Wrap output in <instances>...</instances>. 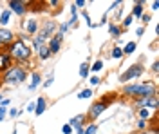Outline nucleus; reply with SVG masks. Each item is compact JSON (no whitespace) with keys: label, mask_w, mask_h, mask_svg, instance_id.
<instances>
[{"label":"nucleus","mask_w":159,"mask_h":134,"mask_svg":"<svg viewBox=\"0 0 159 134\" xmlns=\"http://www.w3.org/2000/svg\"><path fill=\"white\" fill-rule=\"evenodd\" d=\"M83 6H85V2H83V0H78V2L74 4V7H76V9H78V7H83Z\"/></svg>","instance_id":"35"},{"label":"nucleus","mask_w":159,"mask_h":134,"mask_svg":"<svg viewBox=\"0 0 159 134\" xmlns=\"http://www.w3.org/2000/svg\"><path fill=\"white\" fill-rule=\"evenodd\" d=\"M139 107H147V109H157V98L156 94L154 96H143V98H138L136 102Z\"/></svg>","instance_id":"6"},{"label":"nucleus","mask_w":159,"mask_h":134,"mask_svg":"<svg viewBox=\"0 0 159 134\" xmlns=\"http://www.w3.org/2000/svg\"><path fill=\"white\" fill-rule=\"evenodd\" d=\"M15 42V35H13V31H9V29H6V27H0V44L2 45H9V44H13Z\"/></svg>","instance_id":"8"},{"label":"nucleus","mask_w":159,"mask_h":134,"mask_svg":"<svg viewBox=\"0 0 159 134\" xmlns=\"http://www.w3.org/2000/svg\"><path fill=\"white\" fill-rule=\"evenodd\" d=\"M2 100H4V98H2V94H0V102H2Z\"/></svg>","instance_id":"44"},{"label":"nucleus","mask_w":159,"mask_h":134,"mask_svg":"<svg viewBox=\"0 0 159 134\" xmlns=\"http://www.w3.org/2000/svg\"><path fill=\"white\" fill-rule=\"evenodd\" d=\"M105 109H107V103L103 102H96L92 103V107L89 109V113H87V116H89V120H96L98 116H101V114L105 113Z\"/></svg>","instance_id":"5"},{"label":"nucleus","mask_w":159,"mask_h":134,"mask_svg":"<svg viewBox=\"0 0 159 134\" xmlns=\"http://www.w3.org/2000/svg\"><path fill=\"white\" fill-rule=\"evenodd\" d=\"M27 113H34V102H31V103H27Z\"/></svg>","instance_id":"32"},{"label":"nucleus","mask_w":159,"mask_h":134,"mask_svg":"<svg viewBox=\"0 0 159 134\" xmlns=\"http://www.w3.org/2000/svg\"><path fill=\"white\" fill-rule=\"evenodd\" d=\"M67 29H69V27H67V24H61V25H60V35H63V33H65V31H67Z\"/></svg>","instance_id":"34"},{"label":"nucleus","mask_w":159,"mask_h":134,"mask_svg":"<svg viewBox=\"0 0 159 134\" xmlns=\"http://www.w3.org/2000/svg\"><path fill=\"white\" fill-rule=\"evenodd\" d=\"M6 114H7V107H2V105H0V122L4 120V116H6Z\"/></svg>","instance_id":"29"},{"label":"nucleus","mask_w":159,"mask_h":134,"mask_svg":"<svg viewBox=\"0 0 159 134\" xmlns=\"http://www.w3.org/2000/svg\"><path fill=\"white\" fill-rule=\"evenodd\" d=\"M61 40H63V35H60V33H56V35H54V36L49 40L47 47H49V53H51V54H54V53L60 51V47H61Z\"/></svg>","instance_id":"7"},{"label":"nucleus","mask_w":159,"mask_h":134,"mask_svg":"<svg viewBox=\"0 0 159 134\" xmlns=\"http://www.w3.org/2000/svg\"><path fill=\"white\" fill-rule=\"evenodd\" d=\"M152 71H154V72H157V71H159V63H157V62L152 63Z\"/></svg>","instance_id":"37"},{"label":"nucleus","mask_w":159,"mask_h":134,"mask_svg":"<svg viewBox=\"0 0 159 134\" xmlns=\"http://www.w3.org/2000/svg\"><path fill=\"white\" fill-rule=\"evenodd\" d=\"M13 58H11L9 54H7V53H0V71H7V69H9V67H13Z\"/></svg>","instance_id":"11"},{"label":"nucleus","mask_w":159,"mask_h":134,"mask_svg":"<svg viewBox=\"0 0 159 134\" xmlns=\"http://www.w3.org/2000/svg\"><path fill=\"white\" fill-rule=\"evenodd\" d=\"M157 7H159V2H157V0H156V2H154V4H152V9L156 11V9H157Z\"/></svg>","instance_id":"42"},{"label":"nucleus","mask_w":159,"mask_h":134,"mask_svg":"<svg viewBox=\"0 0 159 134\" xmlns=\"http://www.w3.org/2000/svg\"><path fill=\"white\" fill-rule=\"evenodd\" d=\"M136 47H138V45H136V42H129V44L123 47V54H132V53L136 51Z\"/></svg>","instance_id":"20"},{"label":"nucleus","mask_w":159,"mask_h":134,"mask_svg":"<svg viewBox=\"0 0 159 134\" xmlns=\"http://www.w3.org/2000/svg\"><path fill=\"white\" fill-rule=\"evenodd\" d=\"M7 105H9V98H4L2 100V107H7Z\"/></svg>","instance_id":"38"},{"label":"nucleus","mask_w":159,"mask_h":134,"mask_svg":"<svg viewBox=\"0 0 159 134\" xmlns=\"http://www.w3.org/2000/svg\"><path fill=\"white\" fill-rule=\"evenodd\" d=\"M143 15V2L139 0V2H136V6H134V9H132V16L134 18H139Z\"/></svg>","instance_id":"17"},{"label":"nucleus","mask_w":159,"mask_h":134,"mask_svg":"<svg viewBox=\"0 0 159 134\" xmlns=\"http://www.w3.org/2000/svg\"><path fill=\"white\" fill-rule=\"evenodd\" d=\"M109 31H110V35H112L114 38H118V36H119V33H121V29H119L118 25H110V27H109Z\"/></svg>","instance_id":"26"},{"label":"nucleus","mask_w":159,"mask_h":134,"mask_svg":"<svg viewBox=\"0 0 159 134\" xmlns=\"http://www.w3.org/2000/svg\"><path fill=\"white\" fill-rule=\"evenodd\" d=\"M150 116H152L150 109H147V107H141V109H139V118H141V120L148 122V120H150Z\"/></svg>","instance_id":"19"},{"label":"nucleus","mask_w":159,"mask_h":134,"mask_svg":"<svg viewBox=\"0 0 159 134\" xmlns=\"http://www.w3.org/2000/svg\"><path fill=\"white\" fill-rule=\"evenodd\" d=\"M141 18H143V22H148L150 20V16H148V15H145V13L141 15Z\"/></svg>","instance_id":"41"},{"label":"nucleus","mask_w":159,"mask_h":134,"mask_svg":"<svg viewBox=\"0 0 159 134\" xmlns=\"http://www.w3.org/2000/svg\"><path fill=\"white\" fill-rule=\"evenodd\" d=\"M110 56H112V58H121V56H123V49H121V47H118V45H116V47H114V49H112V54H110Z\"/></svg>","instance_id":"24"},{"label":"nucleus","mask_w":159,"mask_h":134,"mask_svg":"<svg viewBox=\"0 0 159 134\" xmlns=\"http://www.w3.org/2000/svg\"><path fill=\"white\" fill-rule=\"evenodd\" d=\"M9 114L13 116V118H15V116H18V111H16V109H11V111H9Z\"/></svg>","instance_id":"39"},{"label":"nucleus","mask_w":159,"mask_h":134,"mask_svg":"<svg viewBox=\"0 0 159 134\" xmlns=\"http://www.w3.org/2000/svg\"><path fill=\"white\" fill-rule=\"evenodd\" d=\"M123 94L125 96H136V98H143V96H154L156 94V83L147 82V83H130L123 87Z\"/></svg>","instance_id":"1"},{"label":"nucleus","mask_w":159,"mask_h":134,"mask_svg":"<svg viewBox=\"0 0 159 134\" xmlns=\"http://www.w3.org/2000/svg\"><path fill=\"white\" fill-rule=\"evenodd\" d=\"M36 51H38V58H40V60H47V58L51 56V53H49V47H47V44L40 45V47L36 49Z\"/></svg>","instance_id":"15"},{"label":"nucleus","mask_w":159,"mask_h":134,"mask_svg":"<svg viewBox=\"0 0 159 134\" xmlns=\"http://www.w3.org/2000/svg\"><path fill=\"white\" fill-rule=\"evenodd\" d=\"M90 69H92V71H94V72L101 71V69H103V62H101V60H98V62H94V65H92Z\"/></svg>","instance_id":"27"},{"label":"nucleus","mask_w":159,"mask_h":134,"mask_svg":"<svg viewBox=\"0 0 159 134\" xmlns=\"http://www.w3.org/2000/svg\"><path fill=\"white\" fill-rule=\"evenodd\" d=\"M25 78H27V71L22 65H13V67H9L7 71L4 72L2 82L7 83V85H20Z\"/></svg>","instance_id":"3"},{"label":"nucleus","mask_w":159,"mask_h":134,"mask_svg":"<svg viewBox=\"0 0 159 134\" xmlns=\"http://www.w3.org/2000/svg\"><path fill=\"white\" fill-rule=\"evenodd\" d=\"M143 33H145V27H138L136 29V35H143Z\"/></svg>","instance_id":"40"},{"label":"nucleus","mask_w":159,"mask_h":134,"mask_svg":"<svg viewBox=\"0 0 159 134\" xmlns=\"http://www.w3.org/2000/svg\"><path fill=\"white\" fill-rule=\"evenodd\" d=\"M143 74V65H139V63H134V65H130L127 71L123 72L121 76H119V82L127 83V82H132V80H136Z\"/></svg>","instance_id":"4"},{"label":"nucleus","mask_w":159,"mask_h":134,"mask_svg":"<svg viewBox=\"0 0 159 134\" xmlns=\"http://www.w3.org/2000/svg\"><path fill=\"white\" fill-rule=\"evenodd\" d=\"M132 20H134V16L130 15V16H127V18H125V22H123V25H125V27H129L130 24H132Z\"/></svg>","instance_id":"30"},{"label":"nucleus","mask_w":159,"mask_h":134,"mask_svg":"<svg viewBox=\"0 0 159 134\" xmlns=\"http://www.w3.org/2000/svg\"><path fill=\"white\" fill-rule=\"evenodd\" d=\"M90 96H92V91H90V89H83V91L78 94L80 100H87V98H90Z\"/></svg>","instance_id":"25"},{"label":"nucleus","mask_w":159,"mask_h":134,"mask_svg":"<svg viewBox=\"0 0 159 134\" xmlns=\"http://www.w3.org/2000/svg\"><path fill=\"white\" fill-rule=\"evenodd\" d=\"M99 82H101V80H99V76H92V78H90V83H92V85H98Z\"/></svg>","instance_id":"33"},{"label":"nucleus","mask_w":159,"mask_h":134,"mask_svg":"<svg viewBox=\"0 0 159 134\" xmlns=\"http://www.w3.org/2000/svg\"><path fill=\"white\" fill-rule=\"evenodd\" d=\"M45 107H47V102H45V98H43V96H40L38 102L34 103V114H36V116H42V114L45 113Z\"/></svg>","instance_id":"13"},{"label":"nucleus","mask_w":159,"mask_h":134,"mask_svg":"<svg viewBox=\"0 0 159 134\" xmlns=\"http://www.w3.org/2000/svg\"><path fill=\"white\" fill-rule=\"evenodd\" d=\"M138 127L141 129V131H145V129H147V122H145V120H139V122H138Z\"/></svg>","instance_id":"31"},{"label":"nucleus","mask_w":159,"mask_h":134,"mask_svg":"<svg viewBox=\"0 0 159 134\" xmlns=\"http://www.w3.org/2000/svg\"><path fill=\"white\" fill-rule=\"evenodd\" d=\"M83 129H85V127H80V129H76V134H83Z\"/></svg>","instance_id":"43"},{"label":"nucleus","mask_w":159,"mask_h":134,"mask_svg":"<svg viewBox=\"0 0 159 134\" xmlns=\"http://www.w3.org/2000/svg\"><path fill=\"white\" fill-rule=\"evenodd\" d=\"M61 132H63V134H72V127H70L69 123L63 125V127H61Z\"/></svg>","instance_id":"28"},{"label":"nucleus","mask_w":159,"mask_h":134,"mask_svg":"<svg viewBox=\"0 0 159 134\" xmlns=\"http://www.w3.org/2000/svg\"><path fill=\"white\" fill-rule=\"evenodd\" d=\"M52 82H54V78H52V76H51L49 80H47V82L43 83V87H49V85H52Z\"/></svg>","instance_id":"36"},{"label":"nucleus","mask_w":159,"mask_h":134,"mask_svg":"<svg viewBox=\"0 0 159 134\" xmlns=\"http://www.w3.org/2000/svg\"><path fill=\"white\" fill-rule=\"evenodd\" d=\"M85 114H78V116H74V118H70V122H69V125L72 127V129H80V127H85Z\"/></svg>","instance_id":"12"},{"label":"nucleus","mask_w":159,"mask_h":134,"mask_svg":"<svg viewBox=\"0 0 159 134\" xmlns=\"http://www.w3.org/2000/svg\"><path fill=\"white\" fill-rule=\"evenodd\" d=\"M54 29H56V22L54 20H47L45 24H43L42 31H40V36H42V38H47V36H51V35L54 33Z\"/></svg>","instance_id":"9"},{"label":"nucleus","mask_w":159,"mask_h":134,"mask_svg":"<svg viewBox=\"0 0 159 134\" xmlns=\"http://www.w3.org/2000/svg\"><path fill=\"white\" fill-rule=\"evenodd\" d=\"M9 16H11V11L9 9H6V11H2V13H0V25H2V27L9 24Z\"/></svg>","instance_id":"18"},{"label":"nucleus","mask_w":159,"mask_h":134,"mask_svg":"<svg viewBox=\"0 0 159 134\" xmlns=\"http://www.w3.org/2000/svg\"><path fill=\"white\" fill-rule=\"evenodd\" d=\"M0 45H2V44H0Z\"/></svg>","instance_id":"46"},{"label":"nucleus","mask_w":159,"mask_h":134,"mask_svg":"<svg viewBox=\"0 0 159 134\" xmlns=\"http://www.w3.org/2000/svg\"><path fill=\"white\" fill-rule=\"evenodd\" d=\"M87 74H89V65L87 63H81L80 65V76L81 78H87Z\"/></svg>","instance_id":"23"},{"label":"nucleus","mask_w":159,"mask_h":134,"mask_svg":"<svg viewBox=\"0 0 159 134\" xmlns=\"http://www.w3.org/2000/svg\"><path fill=\"white\" fill-rule=\"evenodd\" d=\"M9 11H13V13H16V15H24L25 11H27V7H25V2H22V0H11L9 2Z\"/></svg>","instance_id":"10"},{"label":"nucleus","mask_w":159,"mask_h":134,"mask_svg":"<svg viewBox=\"0 0 159 134\" xmlns=\"http://www.w3.org/2000/svg\"><path fill=\"white\" fill-rule=\"evenodd\" d=\"M24 27H25V31L29 33V35H34V33L38 31V22L34 20V18H29V20H25Z\"/></svg>","instance_id":"14"},{"label":"nucleus","mask_w":159,"mask_h":134,"mask_svg":"<svg viewBox=\"0 0 159 134\" xmlns=\"http://www.w3.org/2000/svg\"><path fill=\"white\" fill-rule=\"evenodd\" d=\"M96 132H98V125L96 123H89L83 129V134H96Z\"/></svg>","instance_id":"21"},{"label":"nucleus","mask_w":159,"mask_h":134,"mask_svg":"<svg viewBox=\"0 0 159 134\" xmlns=\"http://www.w3.org/2000/svg\"><path fill=\"white\" fill-rule=\"evenodd\" d=\"M40 82H42V76H40L38 72H33L31 74V83H29V91H34L36 87L40 85Z\"/></svg>","instance_id":"16"},{"label":"nucleus","mask_w":159,"mask_h":134,"mask_svg":"<svg viewBox=\"0 0 159 134\" xmlns=\"http://www.w3.org/2000/svg\"><path fill=\"white\" fill-rule=\"evenodd\" d=\"M31 47L25 44V42L22 40V38H18L16 42H13V44H9V54L11 58H16L18 62H27L31 58Z\"/></svg>","instance_id":"2"},{"label":"nucleus","mask_w":159,"mask_h":134,"mask_svg":"<svg viewBox=\"0 0 159 134\" xmlns=\"http://www.w3.org/2000/svg\"><path fill=\"white\" fill-rule=\"evenodd\" d=\"M143 134H148V132H143Z\"/></svg>","instance_id":"45"},{"label":"nucleus","mask_w":159,"mask_h":134,"mask_svg":"<svg viewBox=\"0 0 159 134\" xmlns=\"http://www.w3.org/2000/svg\"><path fill=\"white\" fill-rule=\"evenodd\" d=\"M43 44H45V38H42L40 35H36V36L33 38V47H34V49H38L40 45H43Z\"/></svg>","instance_id":"22"}]
</instances>
